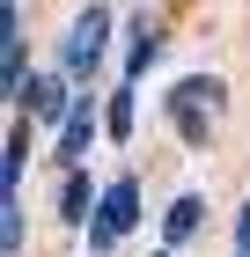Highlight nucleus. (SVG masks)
Returning <instances> with one entry per match:
<instances>
[{"instance_id": "nucleus-7", "label": "nucleus", "mask_w": 250, "mask_h": 257, "mask_svg": "<svg viewBox=\"0 0 250 257\" xmlns=\"http://www.w3.org/2000/svg\"><path fill=\"white\" fill-rule=\"evenodd\" d=\"M199 220H206V198H199V191H184V198L170 206V213H162V242L177 250L184 235H199Z\"/></svg>"}, {"instance_id": "nucleus-6", "label": "nucleus", "mask_w": 250, "mask_h": 257, "mask_svg": "<svg viewBox=\"0 0 250 257\" xmlns=\"http://www.w3.org/2000/svg\"><path fill=\"white\" fill-rule=\"evenodd\" d=\"M96 184L81 177V169H66V184H59V220H96Z\"/></svg>"}, {"instance_id": "nucleus-10", "label": "nucleus", "mask_w": 250, "mask_h": 257, "mask_svg": "<svg viewBox=\"0 0 250 257\" xmlns=\"http://www.w3.org/2000/svg\"><path fill=\"white\" fill-rule=\"evenodd\" d=\"M147 59H154V30H147V22H133V37H125V81L147 74Z\"/></svg>"}, {"instance_id": "nucleus-2", "label": "nucleus", "mask_w": 250, "mask_h": 257, "mask_svg": "<svg viewBox=\"0 0 250 257\" xmlns=\"http://www.w3.org/2000/svg\"><path fill=\"white\" fill-rule=\"evenodd\" d=\"M133 228H140V184H133V177H118V184H103V198H96L89 242H96V250H118Z\"/></svg>"}, {"instance_id": "nucleus-12", "label": "nucleus", "mask_w": 250, "mask_h": 257, "mask_svg": "<svg viewBox=\"0 0 250 257\" xmlns=\"http://www.w3.org/2000/svg\"><path fill=\"white\" fill-rule=\"evenodd\" d=\"M235 250L250 257V198H243V213H235Z\"/></svg>"}, {"instance_id": "nucleus-8", "label": "nucleus", "mask_w": 250, "mask_h": 257, "mask_svg": "<svg viewBox=\"0 0 250 257\" xmlns=\"http://www.w3.org/2000/svg\"><path fill=\"white\" fill-rule=\"evenodd\" d=\"M133 118H140V96L133 81H118V96L103 103V140H133Z\"/></svg>"}, {"instance_id": "nucleus-3", "label": "nucleus", "mask_w": 250, "mask_h": 257, "mask_svg": "<svg viewBox=\"0 0 250 257\" xmlns=\"http://www.w3.org/2000/svg\"><path fill=\"white\" fill-rule=\"evenodd\" d=\"M96 133H103V118H96V103H89V96H81V88H74V110L59 118V155H66V162H74V169H81V155L96 147Z\"/></svg>"}, {"instance_id": "nucleus-11", "label": "nucleus", "mask_w": 250, "mask_h": 257, "mask_svg": "<svg viewBox=\"0 0 250 257\" xmlns=\"http://www.w3.org/2000/svg\"><path fill=\"white\" fill-rule=\"evenodd\" d=\"M0 250H8V257L22 250V206H15V198L0 206Z\"/></svg>"}, {"instance_id": "nucleus-1", "label": "nucleus", "mask_w": 250, "mask_h": 257, "mask_svg": "<svg viewBox=\"0 0 250 257\" xmlns=\"http://www.w3.org/2000/svg\"><path fill=\"white\" fill-rule=\"evenodd\" d=\"M103 44H111V15H103V8H81L74 30H66V44H59V74L81 88V81L103 66Z\"/></svg>"}, {"instance_id": "nucleus-9", "label": "nucleus", "mask_w": 250, "mask_h": 257, "mask_svg": "<svg viewBox=\"0 0 250 257\" xmlns=\"http://www.w3.org/2000/svg\"><path fill=\"white\" fill-rule=\"evenodd\" d=\"M22 169H30V133H8V147H0V198H15L22 191Z\"/></svg>"}, {"instance_id": "nucleus-4", "label": "nucleus", "mask_w": 250, "mask_h": 257, "mask_svg": "<svg viewBox=\"0 0 250 257\" xmlns=\"http://www.w3.org/2000/svg\"><path fill=\"white\" fill-rule=\"evenodd\" d=\"M66 88H74L66 74H30V88H22V110H30V118H66V110H74V103H66Z\"/></svg>"}, {"instance_id": "nucleus-5", "label": "nucleus", "mask_w": 250, "mask_h": 257, "mask_svg": "<svg viewBox=\"0 0 250 257\" xmlns=\"http://www.w3.org/2000/svg\"><path fill=\"white\" fill-rule=\"evenodd\" d=\"M206 110H221V81L199 74V81L177 88V118H184V133H192V140H199V125H206Z\"/></svg>"}, {"instance_id": "nucleus-13", "label": "nucleus", "mask_w": 250, "mask_h": 257, "mask_svg": "<svg viewBox=\"0 0 250 257\" xmlns=\"http://www.w3.org/2000/svg\"><path fill=\"white\" fill-rule=\"evenodd\" d=\"M162 257H177V250H170V242H162Z\"/></svg>"}, {"instance_id": "nucleus-14", "label": "nucleus", "mask_w": 250, "mask_h": 257, "mask_svg": "<svg viewBox=\"0 0 250 257\" xmlns=\"http://www.w3.org/2000/svg\"><path fill=\"white\" fill-rule=\"evenodd\" d=\"M235 257H243V250H235Z\"/></svg>"}]
</instances>
